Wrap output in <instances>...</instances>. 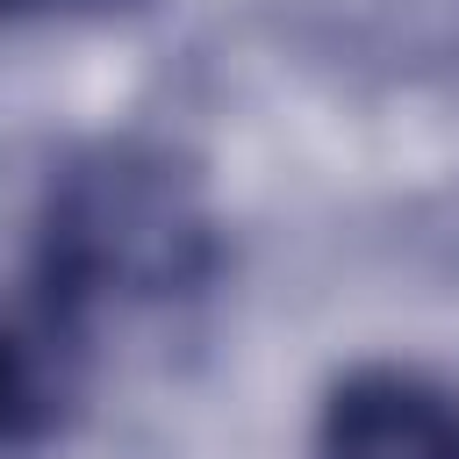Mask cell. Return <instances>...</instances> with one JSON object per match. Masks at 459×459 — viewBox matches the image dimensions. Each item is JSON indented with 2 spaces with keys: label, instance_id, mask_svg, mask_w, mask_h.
Instances as JSON below:
<instances>
[{
  "label": "cell",
  "instance_id": "cell-4",
  "mask_svg": "<svg viewBox=\"0 0 459 459\" xmlns=\"http://www.w3.org/2000/svg\"><path fill=\"white\" fill-rule=\"evenodd\" d=\"M430 459H459V423H452V430L437 437V452H430Z\"/></svg>",
  "mask_w": 459,
  "mask_h": 459
},
{
  "label": "cell",
  "instance_id": "cell-3",
  "mask_svg": "<svg viewBox=\"0 0 459 459\" xmlns=\"http://www.w3.org/2000/svg\"><path fill=\"white\" fill-rule=\"evenodd\" d=\"M459 423V402L416 373H359L323 409V459H430Z\"/></svg>",
  "mask_w": 459,
  "mask_h": 459
},
{
  "label": "cell",
  "instance_id": "cell-1",
  "mask_svg": "<svg viewBox=\"0 0 459 459\" xmlns=\"http://www.w3.org/2000/svg\"><path fill=\"white\" fill-rule=\"evenodd\" d=\"M36 280L86 301H165L208 280L215 222L201 186L151 143H100L72 158L43 194Z\"/></svg>",
  "mask_w": 459,
  "mask_h": 459
},
{
  "label": "cell",
  "instance_id": "cell-5",
  "mask_svg": "<svg viewBox=\"0 0 459 459\" xmlns=\"http://www.w3.org/2000/svg\"><path fill=\"white\" fill-rule=\"evenodd\" d=\"M22 7H36V0H0V14H22Z\"/></svg>",
  "mask_w": 459,
  "mask_h": 459
},
{
  "label": "cell",
  "instance_id": "cell-2",
  "mask_svg": "<svg viewBox=\"0 0 459 459\" xmlns=\"http://www.w3.org/2000/svg\"><path fill=\"white\" fill-rule=\"evenodd\" d=\"M79 394V308L43 280L36 294H0V437L50 430Z\"/></svg>",
  "mask_w": 459,
  "mask_h": 459
}]
</instances>
